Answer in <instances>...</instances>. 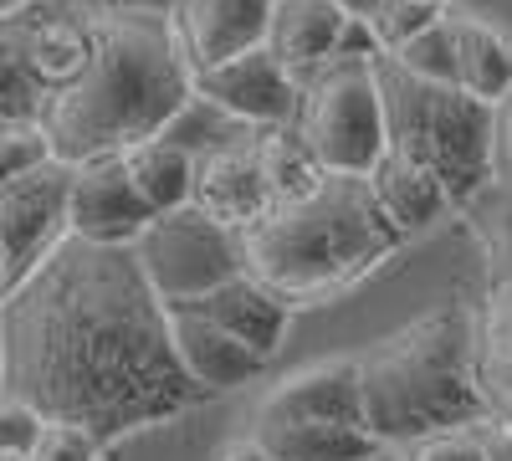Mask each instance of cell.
Wrapping results in <instances>:
<instances>
[{
  "mask_svg": "<svg viewBox=\"0 0 512 461\" xmlns=\"http://www.w3.org/2000/svg\"><path fill=\"white\" fill-rule=\"evenodd\" d=\"M0 390L98 446L205 400L134 246L67 236L0 308Z\"/></svg>",
  "mask_w": 512,
  "mask_h": 461,
  "instance_id": "6da1fadb",
  "label": "cell"
},
{
  "mask_svg": "<svg viewBox=\"0 0 512 461\" xmlns=\"http://www.w3.org/2000/svg\"><path fill=\"white\" fill-rule=\"evenodd\" d=\"M195 98L175 16L149 6H93V57L67 88L41 98V129L57 159L88 164L164 139V123Z\"/></svg>",
  "mask_w": 512,
  "mask_h": 461,
  "instance_id": "7a4b0ae2",
  "label": "cell"
},
{
  "mask_svg": "<svg viewBox=\"0 0 512 461\" xmlns=\"http://www.w3.org/2000/svg\"><path fill=\"white\" fill-rule=\"evenodd\" d=\"M354 364L364 431L384 451L441 431H472L477 421H487V400L477 390V313H420L415 323L354 354Z\"/></svg>",
  "mask_w": 512,
  "mask_h": 461,
  "instance_id": "3957f363",
  "label": "cell"
},
{
  "mask_svg": "<svg viewBox=\"0 0 512 461\" xmlns=\"http://www.w3.org/2000/svg\"><path fill=\"white\" fill-rule=\"evenodd\" d=\"M400 241L405 231L384 216L364 175H328L313 195L272 205V216L241 231L246 272L267 282L287 308L359 282L384 257H395Z\"/></svg>",
  "mask_w": 512,
  "mask_h": 461,
  "instance_id": "277c9868",
  "label": "cell"
},
{
  "mask_svg": "<svg viewBox=\"0 0 512 461\" xmlns=\"http://www.w3.org/2000/svg\"><path fill=\"white\" fill-rule=\"evenodd\" d=\"M379 93L390 118V149L420 159L456 205H466L492 180V139H497V108L472 98L451 82H425L400 62L379 57Z\"/></svg>",
  "mask_w": 512,
  "mask_h": 461,
  "instance_id": "5b68a950",
  "label": "cell"
},
{
  "mask_svg": "<svg viewBox=\"0 0 512 461\" xmlns=\"http://www.w3.org/2000/svg\"><path fill=\"white\" fill-rule=\"evenodd\" d=\"M303 103H297V134L308 139L328 175H374V164L390 154V118H384L379 67L374 62H344L308 72Z\"/></svg>",
  "mask_w": 512,
  "mask_h": 461,
  "instance_id": "8992f818",
  "label": "cell"
},
{
  "mask_svg": "<svg viewBox=\"0 0 512 461\" xmlns=\"http://www.w3.org/2000/svg\"><path fill=\"white\" fill-rule=\"evenodd\" d=\"M134 251H139L144 277L164 298V308L195 303V298H205V292L246 277L241 231L221 226L216 216H205L200 205H185V211L159 216Z\"/></svg>",
  "mask_w": 512,
  "mask_h": 461,
  "instance_id": "52a82bcc",
  "label": "cell"
},
{
  "mask_svg": "<svg viewBox=\"0 0 512 461\" xmlns=\"http://www.w3.org/2000/svg\"><path fill=\"white\" fill-rule=\"evenodd\" d=\"M72 175L67 159H52L21 180H0V298L72 236Z\"/></svg>",
  "mask_w": 512,
  "mask_h": 461,
  "instance_id": "ba28073f",
  "label": "cell"
},
{
  "mask_svg": "<svg viewBox=\"0 0 512 461\" xmlns=\"http://www.w3.org/2000/svg\"><path fill=\"white\" fill-rule=\"evenodd\" d=\"M72 236L93 246H139L144 231L159 221L154 205L139 195L123 154L72 164Z\"/></svg>",
  "mask_w": 512,
  "mask_h": 461,
  "instance_id": "9c48e42d",
  "label": "cell"
},
{
  "mask_svg": "<svg viewBox=\"0 0 512 461\" xmlns=\"http://www.w3.org/2000/svg\"><path fill=\"white\" fill-rule=\"evenodd\" d=\"M195 98L216 103L221 113L241 123H256V129H287V123H297L303 88H297V77L267 47H256L221 67L195 72Z\"/></svg>",
  "mask_w": 512,
  "mask_h": 461,
  "instance_id": "30bf717a",
  "label": "cell"
},
{
  "mask_svg": "<svg viewBox=\"0 0 512 461\" xmlns=\"http://www.w3.org/2000/svg\"><path fill=\"white\" fill-rule=\"evenodd\" d=\"M205 216H216L231 231H251L272 216V185L262 164V139H221L195 154V200Z\"/></svg>",
  "mask_w": 512,
  "mask_h": 461,
  "instance_id": "8fae6325",
  "label": "cell"
},
{
  "mask_svg": "<svg viewBox=\"0 0 512 461\" xmlns=\"http://www.w3.org/2000/svg\"><path fill=\"white\" fill-rule=\"evenodd\" d=\"M277 0H180L175 6V36L190 72L221 67L241 52L267 47Z\"/></svg>",
  "mask_w": 512,
  "mask_h": 461,
  "instance_id": "7c38bea8",
  "label": "cell"
},
{
  "mask_svg": "<svg viewBox=\"0 0 512 461\" xmlns=\"http://www.w3.org/2000/svg\"><path fill=\"white\" fill-rule=\"evenodd\" d=\"M256 421H344L364 426V395H359V364L354 359H323L287 374L256 405Z\"/></svg>",
  "mask_w": 512,
  "mask_h": 461,
  "instance_id": "4fadbf2b",
  "label": "cell"
},
{
  "mask_svg": "<svg viewBox=\"0 0 512 461\" xmlns=\"http://www.w3.org/2000/svg\"><path fill=\"white\" fill-rule=\"evenodd\" d=\"M169 339H175V354L200 395H226L267 369V359L256 349H246L226 328L205 323L200 313H185V308H169Z\"/></svg>",
  "mask_w": 512,
  "mask_h": 461,
  "instance_id": "5bb4252c",
  "label": "cell"
},
{
  "mask_svg": "<svg viewBox=\"0 0 512 461\" xmlns=\"http://www.w3.org/2000/svg\"><path fill=\"white\" fill-rule=\"evenodd\" d=\"M349 21H354V11L344 0H277L267 52L303 82L308 72H318L338 57V41H344Z\"/></svg>",
  "mask_w": 512,
  "mask_h": 461,
  "instance_id": "9a60e30c",
  "label": "cell"
},
{
  "mask_svg": "<svg viewBox=\"0 0 512 461\" xmlns=\"http://www.w3.org/2000/svg\"><path fill=\"white\" fill-rule=\"evenodd\" d=\"M180 308L200 313L205 323H216V328H226L231 339H241L246 349H256L262 359L277 354L282 333H287V303L277 298L267 282H256L251 272L226 282V287H216V292H205V298H195V303H180Z\"/></svg>",
  "mask_w": 512,
  "mask_h": 461,
  "instance_id": "2e32d148",
  "label": "cell"
},
{
  "mask_svg": "<svg viewBox=\"0 0 512 461\" xmlns=\"http://www.w3.org/2000/svg\"><path fill=\"white\" fill-rule=\"evenodd\" d=\"M446 26L456 36V88L502 108L512 98V36L472 6H451Z\"/></svg>",
  "mask_w": 512,
  "mask_h": 461,
  "instance_id": "e0dca14e",
  "label": "cell"
},
{
  "mask_svg": "<svg viewBox=\"0 0 512 461\" xmlns=\"http://www.w3.org/2000/svg\"><path fill=\"white\" fill-rule=\"evenodd\" d=\"M477 390L487 400V421L512 431V282L487 287L477 308Z\"/></svg>",
  "mask_w": 512,
  "mask_h": 461,
  "instance_id": "ac0fdd59",
  "label": "cell"
},
{
  "mask_svg": "<svg viewBox=\"0 0 512 461\" xmlns=\"http://www.w3.org/2000/svg\"><path fill=\"white\" fill-rule=\"evenodd\" d=\"M369 185H374V195H379V205H384V216H390L405 236L431 231V226L451 211V205H456V200L446 195V185L425 170L420 159H410V154H400V149H390V154L374 164Z\"/></svg>",
  "mask_w": 512,
  "mask_h": 461,
  "instance_id": "d6986e66",
  "label": "cell"
},
{
  "mask_svg": "<svg viewBox=\"0 0 512 461\" xmlns=\"http://www.w3.org/2000/svg\"><path fill=\"white\" fill-rule=\"evenodd\" d=\"M251 441L277 461H374L384 446L344 421H251Z\"/></svg>",
  "mask_w": 512,
  "mask_h": 461,
  "instance_id": "ffe728a7",
  "label": "cell"
},
{
  "mask_svg": "<svg viewBox=\"0 0 512 461\" xmlns=\"http://www.w3.org/2000/svg\"><path fill=\"white\" fill-rule=\"evenodd\" d=\"M128 175H134L139 195L154 205V216H169V211H185L195 200V154L175 139H149L139 149L123 154Z\"/></svg>",
  "mask_w": 512,
  "mask_h": 461,
  "instance_id": "44dd1931",
  "label": "cell"
},
{
  "mask_svg": "<svg viewBox=\"0 0 512 461\" xmlns=\"http://www.w3.org/2000/svg\"><path fill=\"white\" fill-rule=\"evenodd\" d=\"M256 139H262V164H267V185H272L277 205L303 200V195H313L328 180V170L308 149V139L297 134V123H287V129H262Z\"/></svg>",
  "mask_w": 512,
  "mask_h": 461,
  "instance_id": "7402d4cb",
  "label": "cell"
},
{
  "mask_svg": "<svg viewBox=\"0 0 512 461\" xmlns=\"http://www.w3.org/2000/svg\"><path fill=\"white\" fill-rule=\"evenodd\" d=\"M461 211H466V221H472V231L482 241L487 287L512 282V180H487Z\"/></svg>",
  "mask_w": 512,
  "mask_h": 461,
  "instance_id": "603a6c76",
  "label": "cell"
},
{
  "mask_svg": "<svg viewBox=\"0 0 512 461\" xmlns=\"http://www.w3.org/2000/svg\"><path fill=\"white\" fill-rule=\"evenodd\" d=\"M384 57L400 62V67L415 72V77H425V82H451V88H456V36H451L446 16H441L436 26L415 31L410 41H400V47L384 52Z\"/></svg>",
  "mask_w": 512,
  "mask_h": 461,
  "instance_id": "cb8c5ba5",
  "label": "cell"
},
{
  "mask_svg": "<svg viewBox=\"0 0 512 461\" xmlns=\"http://www.w3.org/2000/svg\"><path fill=\"white\" fill-rule=\"evenodd\" d=\"M52 159H57V144L41 123H6V134H0V180H21Z\"/></svg>",
  "mask_w": 512,
  "mask_h": 461,
  "instance_id": "d4e9b609",
  "label": "cell"
},
{
  "mask_svg": "<svg viewBox=\"0 0 512 461\" xmlns=\"http://www.w3.org/2000/svg\"><path fill=\"white\" fill-rule=\"evenodd\" d=\"M0 118L6 123H36L41 118V88L31 82V72L0 52Z\"/></svg>",
  "mask_w": 512,
  "mask_h": 461,
  "instance_id": "484cf974",
  "label": "cell"
},
{
  "mask_svg": "<svg viewBox=\"0 0 512 461\" xmlns=\"http://www.w3.org/2000/svg\"><path fill=\"white\" fill-rule=\"evenodd\" d=\"M400 461H487V436L472 431H441V436H425L395 451Z\"/></svg>",
  "mask_w": 512,
  "mask_h": 461,
  "instance_id": "4316f807",
  "label": "cell"
},
{
  "mask_svg": "<svg viewBox=\"0 0 512 461\" xmlns=\"http://www.w3.org/2000/svg\"><path fill=\"white\" fill-rule=\"evenodd\" d=\"M98 441L82 431V426H57V421H47L41 426V441H36V451H31V461H98Z\"/></svg>",
  "mask_w": 512,
  "mask_h": 461,
  "instance_id": "83f0119b",
  "label": "cell"
},
{
  "mask_svg": "<svg viewBox=\"0 0 512 461\" xmlns=\"http://www.w3.org/2000/svg\"><path fill=\"white\" fill-rule=\"evenodd\" d=\"M41 415L36 410H26V405H0V456H26L31 461V451H36V441H41Z\"/></svg>",
  "mask_w": 512,
  "mask_h": 461,
  "instance_id": "f1b7e54d",
  "label": "cell"
},
{
  "mask_svg": "<svg viewBox=\"0 0 512 461\" xmlns=\"http://www.w3.org/2000/svg\"><path fill=\"white\" fill-rule=\"evenodd\" d=\"M492 180H512V98L497 108V139H492Z\"/></svg>",
  "mask_w": 512,
  "mask_h": 461,
  "instance_id": "f546056e",
  "label": "cell"
},
{
  "mask_svg": "<svg viewBox=\"0 0 512 461\" xmlns=\"http://www.w3.org/2000/svg\"><path fill=\"white\" fill-rule=\"evenodd\" d=\"M221 461H277V456H272L267 446H256L251 436H241V441H231V446H226V456H221Z\"/></svg>",
  "mask_w": 512,
  "mask_h": 461,
  "instance_id": "4dcf8cb0",
  "label": "cell"
},
{
  "mask_svg": "<svg viewBox=\"0 0 512 461\" xmlns=\"http://www.w3.org/2000/svg\"><path fill=\"white\" fill-rule=\"evenodd\" d=\"M487 461H512V431H487Z\"/></svg>",
  "mask_w": 512,
  "mask_h": 461,
  "instance_id": "1f68e13d",
  "label": "cell"
},
{
  "mask_svg": "<svg viewBox=\"0 0 512 461\" xmlns=\"http://www.w3.org/2000/svg\"><path fill=\"white\" fill-rule=\"evenodd\" d=\"M31 6H41V0H0V11H6V21H11V16H26Z\"/></svg>",
  "mask_w": 512,
  "mask_h": 461,
  "instance_id": "d6a6232c",
  "label": "cell"
},
{
  "mask_svg": "<svg viewBox=\"0 0 512 461\" xmlns=\"http://www.w3.org/2000/svg\"><path fill=\"white\" fill-rule=\"evenodd\" d=\"M344 6H349L354 16H374V11H379V0H344Z\"/></svg>",
  "mask_w": 512,
  "mask_h": 461,
  "instance_id": "836d02e7",
  "label": "cell"
},
{
  "mask_svg": "<svg viewBox=\"0 0 512 461\" xmlns=\"http://www.w3.org/2000/svg\"><path fill=\"white\" fill-rule=\"evenodd\" d=\"M374 461H400V456H395V451H379V456H374Z\"/></svg>",
  "mask_w": 512,
  "mask_h": 461,
  "instance_id": "e575fe53",
  "label": "cell"
}]
</instances>
